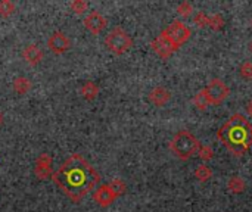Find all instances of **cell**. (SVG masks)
<instances>
[{"mask_svg": "<svg viewBox=\"0 0 252 212\" xmlns=\"http://www.w3.org/2000/svg\"><path fill=\"white\" fill-rule=\"evenodd\" d=\"M52 180L66 198L80 202L99 184L100 176L81 155L72 153L53 171Z\"/></svg>", "mask_w": 252, "mask_h": 212, "instance_id": "cell-1", "label": "cell"}, {"mask_svg": "<svg viewBox=\"0 0 252 212\" xmlns=\"http://www.w3.org/2000/svg\"><path fill=\"white\" fill-rule=\"evenodd\" d=\"M217 137L235 156H242L252 146V124L242 114H235L221 125Z\"/></svg>", "mask_w": 252, "mask_h": 212, "instance_id": "cell-2", "label": "cell"}, {"mask_svg": "<svg viewBox=\"0 0 252 212\" xmlns=\"http://www.w3.org/2000/svg\"><path fill=\"white\" fill-rule=\"evenodd\" d=\"M199 148L201 143L198 137H195L188 130H180L179 133L174 134V137L170 142L171 152L182 161H188L189 158H192L195 153H198Z\"/></svg>", "mask_w": 252, "mask_h": 212, "instance_id": "cell-3", "label": "cell"}, {"mask_svg": "<svg viewBox=\"0 0 252 212\" xmlns=\"http://www.w3.org/2000/svg\"><path fill=\"white\" fill-rule=\"evenodd\" d=\"M105 46L109 52L120 56L130 50V47L133 46V40L126 30H123L121 27H115L105 37Z\"/></svg>", "mask_w": 252, "mask_h": 212, "instance_id": "cell-4", "label": "cell"}, {"mask_svg": "<svg viewBox=\"0 0 252 212\" xmlns=\"http://www.w3.org/2000/svg\"><path fill=\"white\" fill-rule=\"evenodd\" d=\"M204 90H205V94H207V97L210 100V105H220L230 94V89L220 78L211 80V83H208V86Z\"/></svg>", "mask_w": 252, "mask_h": 212, "instance_id": "cell-5", "label": "cell"}, {"mask_svg": "<svg viewBox=\"0 0 252 212\" xmlns=\"http://www.w3.org/2000/svg\"><path fill=\"white\" fill-rule=\"evenodd\" d=\"M164 32L167 34V37L174 43V46L179 49L182 47V44H185L189 38H190V30L186 24H183L182 21H173L165 30Z\"/></svg>", "mask_w": 252, "mask_h": 212, "instance_id": "cell-6", "label": "cell"}, {"mask_svg": "<svg viewBox=\"0 0 252 212\" xmlns=\"http://www.w3.org/2000/svg\"><path fill=\"white\" fill-rule=\"evenodd\" d=\"M151 47L152 50L162 59H168L174 52H177L179 49L174 46V43L167 37V34L162 31L158 37H155L152 41H151Z\"/></svg>", "mask_w": 252, "mask_h": 212, "instance_id": "cell-7", "label": "cell"}, {"mask_svg": "<svg viewBox=\"0 0 252 212\" xmlns=\"http://www.w3.org/2000/svg\"><path fill=\"white\" fill-rule=\"evenodd\" d=\"M83 24H84V27H86L92 34L97 35V34H100V32L106 28L108 19H106L100 12L93 10V12H90V13L84 18Z\"/></svg>", "mask_w": 252, "mask_h": 212, "instance_id": "cell-8", "label": "cell"}, {"mask_svg": "<svg viewBox=\"0 0 252 212\" xmlns=\"http://www.w3.org/2000/svg\"><path fill=\"white\" fill-rule=\"evenodd\" d=\"M34 174L38 180H46L53 176V161L49 153H41L34 165Z\"/></svg>", "mask_w": 252, "mask_h": 212, "instance_id": "cell-9", "label": "cell"}, {"mask_svg": "<svg viewBox=\"0 0 252 212\" xmlns=\"http://www.w3.org/2000/svg\"><path fill=\"white\" fill-rule=\"evenodd\" d=\"M47 47L50 49V52H53L55 55H62L66 50H69L71 47V41L69 38L62 32V31H55L49 38H47Z\"/></svg>", "mask_w": 252, "mask_h": 212, "instance_id": "cell-10", "label": "cell"}, {"mask_svg": "<svg viewBox=\"0 0 252 212\" xmlns=\"http://www.w3.org/2000/svg\"><path fill=\"white\" fill-rule=\"evenodd\" d=\"M93 199L94 202L100 207V208H108L112 205V202L117 199V196L114 195V192L111 190L109 184H102L99 186L94 193H93Z\"/></svg>", "mask_w": 252, "mask_h": 212, "instance_id": "cell-11", "label": "cell"}, {"mask_svg": "<svg viewBox=\"0 0 252 212\" xmlns=\"http://www.w3.org/2000/svg\"><path fill=\"white\" fill-rule=\"evenodd\" d=\"M22 58L24 61L31 65V66H37L38 63H41V61L44 59V52L37 46V44H28L24 50H22Z\"/></svg>", "mask_w": 252, "mask_h": 212, "instance_id": "cell-12", "label": "cell"}, {"mask_svg": "<svg viewBox=\"0 0 252 212\" xmlns=\"http://www.w3.org/2000/svg\"><path fill=\"white\" fill-rule=\"evenodd\" d=\"M170 99H171V93L162 86H157L149 91V102L154 103L155 106H164Z\"/></svg>", "mask_w": 252, "mask_h": 212, "instance_id": "cell-13", "label": "cell"}, {"mask_svg": "<svg viewBox=\"0 0 252 212\" xmlns=\"http://www.w3.org/2000/svg\"><path fill=\"white\" fill-rule=\"evenodd\" d=\"M12 87L13 90L18 93V94H27L31 87H32V83L30 78L24 77V75H19V77H15L13 81H12Z\"/></svg>", "mask_w": 252, "mask_h": 212, "instance_id": "cell-14", "label": "cell"}, {"mask_svg": "<svg viewBox=\"0 0 252 212\" xmlns=\"http://www.w3.org/2000/svg\"><path fill=\"white\" fill-rule=\"evenodd\" d=\"M80 93H81V96H83L86 100L92 102V100H94V99L97 97V94H99V87H97V84L93 83V81H86V83H83V86H81V89H80Z\"/></svg>", "mask_w": 252, "mask_h": 212, "instance_id": "cell-15", "label": "cell"}, {"mask_svg": "<svg viewBox=\"0 0 252 212\" xmlns=\"http://www.w3.org/2000/svg\"><path fill=\"white\" fill-rule=\"evenodd\" d=\"M227 189L232 192V193H242L245 189H247V183L244 179L238 177V176H233L229 182H227Z\"/></svg>", "mask_w": 252, "mask_h": 212, "instance_id": "cell-16", "label": "cell"}, {"mask_svg": "<svg viewBox=\"0 0 252 212\" xmlns=\"http://www.w3.org/2000/svg\"><path fill=\"white\" fill-rule=\"evenodd\" d=\"M193 105L199 109V111H205L208 106H210V100H208V97H207V94H205V90L202 89V90H199L195 96H193Z\"/></svg>", "mask_w": 252, "mask_h": 212, "instance_id": "cell-17", "label": "cell"}, {"mask_svg": "<svg viewBox=\"0 0 252 212\" xmlns=\"http://www.w3.org/2000/svg\"><path fill=\"white\" fill-rule=\"evenodd\" d=\"M195 177H196L201 183H205V182H208V180L213 177V170H211L208 165L202 164V165H199V167L195 170Z\"/></svg>", "mask_w": 252, "mask_h": 212, "instance_id": "cell-18", "label": "cell"}, {"mask_svg": "<svg viewBox=\"0 0 252 212\" xmlns=\"http://www.w3.org/2000/svg\"><path fill=\"white\" fill-rule=\"evenodd\" d=\"M224 18L220 15V13H214V15H210L208 16V27L213 28L214 31H220L223 27H224Z\"/></svg>", "mask_w": 252, "mask_h": 212, "instance_id": "cell-19", "label": "cell"}, {"mask_svg": "<svg viewBox=\"0 0 252 212\" xmlns=\"http://www.w3.org/2000/svg\"><path fill=\"white\" fill-rule=\"evenodd\" d=\"M109 187H111V190L114 192V195H115L117 198L121 196V195H124L126 190H127V186H126V183H124L121 179H114V180L109 183Z\"/></svg>", "mask_w": 252, "mask_h": 212, "instance_id": "cell-20", "label": "cell"}, {"mask_svg": "<svg viewBox=\"0 0 252 212\" xmlns=\"http://www.w3.org/2000/svg\"><path fill=\"white\" fill-rule=\"evenodd\" d=\"M15 10H16V6L10 0H1L0 1V16L9 18L10 15H13Z\"/></svg>", "mask_w": 252, "mask_h": 212, "instance_id": "cell-21", "label": "cell"}, {"mask_svg": "<svg viewBox=\"0 0 252 212\" xmlns=\"http://www.w3.org/2000/svg\"><path fill=\"white\" fill-rule=\"evenodd\" d=\"M198 156L202 161L208 162V161H211L214 158V149L211 146H208V145H201V148L198 151Z\"/></svg>", "mask_w": 252, "mask_h": 212, "instance_id": "cell-22", "label": "cell"}, {"mask_svg": "<svg viewBox=\"0 0 252 212\" xmlns=\"http://www.w3.org/2000/svg\"><path fill=\"white\" fill-rule=\"evenodd\" d=\"M69 7H71V10H72L74 13L81 15V13H84V12L87 10L89 3H87L86 0H72V1L69 3Z\"/></svg>", "mask_w": 252, "mask_h": 212, "instance_id": "cell-23", "label": "cell"}, {"mask_svg": "<svg viewBox=\"0 0 252 212\" xmlns=\"http://www.w3.org/2000/svg\"><path fill=\"white\" fill-rule=\"evenodd\" d=\"M192 13H193V6H192L189 1H182V3L177 6V15H179V16H182V18H189Z\"/></svg>", "mask_w": 252, "mask_h": 212, "instance_id": "cell-24", "label": "cell"}, {"mask_svg": "<svg viewBox=\"0 0 252 212\" xmlns=\"http://www.w3.org/2000/svg\"><path fill=\"white\" fill-rule=\"evenodd\" d=\"M239 74L242 78L245 80H252V62L251 61H247L241 65L239 68Z\"/></svg>", "mask_w": 252, "mask_h": 212, "instance_id": "cell-25", "label": "cell"}, {"mask_svg": "<svg viewBox=\"0 0 252 212\" xmlns=\"http://www.w3.org/2000/svg\"><path fill=\"white\" fill-rule=\"evenodd\" d=\"M193 22L196 24V27L205 28V27H208V15L205 12H198L193 18Z\"/></svg>", "mask_w": 252, "mask_h": 212, "instance_id": "cell-26", "label": "cell"}, {"mask_svg": "<svg viewBox=\"0 0 252 212\" xmlns=\"http://www.w3.org/2000/svg\"><path fill=\"white\" fill-rule=\"evenodd\" d=\"M4 122V115H3V112H0V125Z\"/></svg>", "mask_w": 252, "mask_h": 212, "instance_id": "cell-27", "label": "cell"}, {"mask_svg": "<svg viewBox=\"0 0 252 212\" xmlns=\"http://www.w3.org/2000/svg\"><path fill=\"white\" fill-rule=\"evenodd\" d=\"M248 114H250V115L252 117V102L250 103V105H248Z\"/></svg>", "mask_w": 252, "mask_h": 212, "instance_id": "cell-28", "label": "cell"}, {"mask_svg": "<svg viewBox=\"0 0 252 212\" xmlns=\"http://www.w3.org/2000/svg\"><path fill=\"white\" fill-rule=\"evenodd\" d=\"M248 47H250V52H251V53H252V41H251V43H250V46H248Z\"/></svg>", "mask_w": 252, "mask_h": 212, "instance_id": "cell-29", "label": "cell"}, {"mask_svg": "<svg viewBox=\"0 0 252 212\" xmlns=\"http://www.w3.org/2000/svg\"><path fill=\"white\" fill-rule=\"evenodd\" d=\"M251 27H252V19H251Z\"/></svg>", "mask_w": 252, "mask_h": 212, "instance_id": "cell-30", "label": "cell"}]
</instances>
